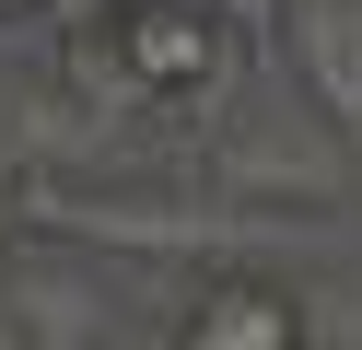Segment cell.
<instances>
[{
	"label": "cell",
	"mask_w": 362,
	"mask_h": 350,
	"mask_svg": "<svg viewBox=\"0 0 362 350\" xmlns=\"http://www.w3.org/2000/svg\"><path fill=\"white\" fill-rule=\"evenodd\" d=\"M187 350H304V292L281 280H211V292L175 315Z\"/></svg>",
	"instance_id": "obj_2"
},
{
	"label": "cell",
	"mask_w": 362,
	"mask_h": 350,
	"mask_svg": "<svg viewBox=\"0 0 362 350\" xmlns=\"http://www.w3.org/2000/svg\"><path fill=\"white\" fill-rule=\"evenodd\" d=\"M0 257H12V199H0Z\"/></svg>",
	"instance_id": "obj_5"
},
{
	"label": "cell",
	"mask_w": 362,
	"mask_h": 350,
	"mask_svg": "<svg viewBox=\"0 0 362 350\" xmlns=\"http://www.w3.org/2000/svg\"><path fill=\"white\" fill-rule=\"evenodd\" d=\"M105 59H117V82L141 93V105H187V93L222 82L234 23H222V0H129V12L105 23Z\"/></svg>",
	"instance_id": "obj_1"
},
{
	"label": "cell",
	"mask_w": 362,
	"mask_h": 350,
	"mask_svg": "<svg viewBox=\"0 0 362 350\" xmlns=\"http://www.w3.org/2000/svg\"><path fill=\"white\" fill-rule=\"evenodd\" d=\"M0 12H12V0H0Z\"/></svg>",
	"instance_id": "obj_6"
},
{
	"label": "cell",
	"mask_w": 362,
	"mask_h": 350,
	"mask_svg": "<svg viewBox=\"0 0 362 350\" xmlns=\"http://www.w3.org/2000/svg\"><path fill=\"white\" fill-rule=\"evenodd\" d=\"M292 47H304V82L339 129H362V0H304L292 12Z\"/></svg>",
	"instance_id": "obj_3"
},
{
	"label": "cell",
	"mask_w": 362,
	"mask_h": 350,
	"mask_svg": "<svg viewBox=\"0 0 362 350\" xmlns=\"http://www.w3.org/2000/svg\"><path fill=\"white\" fill-rule=\"evenodd\" d=\"M222 12H245V23H269V0H222Z\"/></svg>",
	"instance_id": "obj_4"
}]
</instances>
